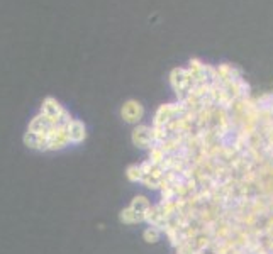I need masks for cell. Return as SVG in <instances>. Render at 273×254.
Wrapping results in <instances>:
<instances>
[{"label": "cell", "instance_id": "6da1fadb", "mask_svg": "<svg viewBox=\"0 0 273 254\" xmlns=\"http://www.w3.org/2000/svg\"><path fill=\"white\" fill-rule=\"evenodd\" d=\"M122 116L126 117V121H129V122L140 121L143 116V107L138 102L131 100L122 107Z\"/></svg>", "mask_w": 273, "mask_h": 254}]
</instances>
